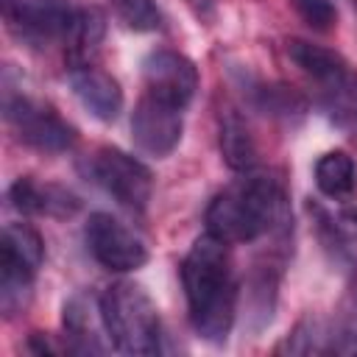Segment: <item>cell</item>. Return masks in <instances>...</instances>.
<instances>
[{"label": "cell", "instance_id": "cell-1", "mask_svg": "<svg viewBox=\"0 0 357 357\" xmlns=\"http://www.w3.org/2000/svg\"><path fill=\"white\" fill-rule=\"evenodd\" d=\"M181 284L187 315L198 337L223 343L237 315V276L229 243L209 231L201 234L181 262Z\"/></svg>", "mask_w": 357, "mask_h": 357}, {"label": "cell", "instance_id": "cell-2", "mask_svg": "<svg viewBox=\"0 0 357 357\" xmlns=\"http://www.w3.org/2000/svg\"><path fill=\"white\" fill-rule=\"evenodd\" d=\"M287 220V195L268 170H243L206 206V231L237 245L276 231Z\"/></svg>", "mask_w": 357, "mask_h": 357}, {"label": "cell", "instance_id": "cell-3", "mask_svg": "<svg viewBox=\"0 0 357 357\" xmlns=\"http://www.w3.org/2000/svg\"><path fill=\"white\" fill-rule=\"evenodd\" d=\"M100 315L112 349L123 354L151 357L162 349V321L148 290L131 279H120L100 293Z\"/></svg>", "mask_w": 357, "mask_h": 357}, {"label": "cell", "instance_id": "cell-4", "mask_svg": "<svg viewBox=\"0 0 357 357\" xmlns=\"http://www.w3.org/2000/svg\"><path fill=\"white\" fill-rule=\"evenodd\" d=\"M3 117L17 134L20 142L42 151V153H61L70 151L78 139L75 128L45 100L14 89L8 78L3 81Z\"/></svg>", "mask_w": 357, "mask_h": 357}, {"label": "cell", "instance_id": "cell-5", "mask_svg": "<svg viewBox=\"0 0 357 357\" xmlns=\"http://www.w3.org/2000/svg\"><path fill=\"white\" fill-rule=\"evenodd\" d=\"M89 178L128 212H145L153 195V173L137 156L103 145L89 156Z\"/></svg>", "mask_w": 357, "mask_h": 357}, {"label": "cell", "instance_id": "cell-6", "mask_svg": "<svg viewBox=\"0 0 357 357\" xmlns=\"http://www.w3.org/2000/svg\"><path fill=\"white\" fill-rule=\"evenodd\" d=\"M84 240L92 259L114 273H131L151 257L145 240L112 212H92L84 226Z\"/></svg>", "mask_w": 357, "mask_h": 357}, {"label": "cell", "instance_id": "cell-7", "mask_svg": "<svg viewBox=\"0 0 357 357\" xmlns=\"http://www.w3.org/2000/svg\"><path fill=\"white\" fill-rule=\"evenodd\" d=\"M184 131V109L142 92L131 112V139L134 148L145 156L165 159L176 151Z\"/></svg>", "mask_w": 357, "mask_h": 357}, {"label": "cell", "instance_id": "cell-8", "mask_svg": "<svg viewBox=\"0 0 357 357\" xmlns=\"http://www.w3.org/2000/svg\"><path fill=\"white\" fill-rule=\"evenodd\" d=\"M73 14L70 0H3L8 31L31 47H47L50 42L64 39Z\"/></svg>", "mask_w": 357, "mask_h": 357}, {"label": "cell", "instance_id": "cell-9", "mask_svg": "<svg viewBox=\"0 0 357 357\" xmlns=\"http://www.w3.org/2000/svg\"><path fill=\"white\" fill-rule=\"evenodd\" d=\"M142 78L145 89L178 109H187L198 89V70L195 64L176 50H151L142 59Z\"/></svg>", "mask_w": 357, "mask_h": 357}, {"label": "cell", "instance_id": "cell-10", "mask_svg": "<svg viewBox=\"0 0 357 357\" xmlns=\"http://www.w3.org/2000/svg\"><path fill=\"white\" fill-rule=\"evenodd\" d=\"M70 86L78 103L100 123H112L123 112V89L117 78L98 64L70 70Z\"/></svg>", "mask_w": 357, "mask_h": 357}, {"label": "cell", "instance_id": "cell-11", "mask_svg": "<svg viewBox=\"0 0 357 357\" xmlns=\"http://www.w3.org/2000/svg\"><path fill=\"white\" fill-rule=\"evenodd\" d=\"M284 53L310 81L318 84L324 98L337 92L351 73L349 61L340 53H335L332 47H324V45H312L307 39H287Z\"/></svg>", "mask_w": 357, "mask_h": 357}, {"label": "cell", "instance_id": "cell-12", "mask_svg": "<svg viewBox=\"0 0 357 357\" xmlns=\"http://www.w3.org/2000/svg\"><path fill=\"white\" fill-rule=\"evenodd\" d=\"M8 201L22 215H45V218H70L81 209V201L59 184H42L31 176H20L8 187Z\"/></svg>", "mask_w": 357, "mask_h": 357}, {"label": "cell", "instance_id": "cell-13", "mask_svg": "<svg viewBox=\"0 0 357 357\" xmlns=\"http://www.w3.org/2000/svg\"><path fill=\"white\" fill-rule=\"evenodd\" d=\"M100 335H106L103 315H100V296H86L78 293L64 304V337L70 340V351H106L100 343Z\"/></svg>", "mask_w": 357, "mask_h": 357}, {"label": "cell", "instance_id": "cell-14", "mask_svg": "<svg viewBox=\"0 0 357 357\" xmlns=\"http://www.w3.org/2000/svg\"><path fill=\"white\" fill-rule=\"evenodd\" d=\"M106 36V17L100 8H78L70 20V28L64 33V59L70 70L95 64V56L100 53Z\"/></svg>", "mask_w": 357, "mask_h": 357}, {"label": "cell", "instance_id": "cell-15", "mask_svg": "<svg viewBox=\"0 0 357 357\" xmlns=\"http://www.w3.org/2000/svg\"><path fill=\"white\" fill-rule=\"evenodd\" d=\"M220 153L226 159V165L237 173L243 170H251L257 165V145H254V137L245 126V120L234 112V109H226L220 114Z\"/></svg>", "mask_w": 357, "mask_h": 357}, {"label": "cell", "instance_id": "cell-16", "mask_svg": "<svg viewBox=\"0 0 357 357\" xmlns=\"http://www.w3.org/2000/svg\"><path fill=\"white\" fill-rule=\"evenodd\" d=\"M33 276H36L33 268H28L17 259L0 257V310L6 318L20 315L31 304Z\"/></svg>", "mask_w": 357, "mask_h": 357}, {"label": "cell", "instance_id": "cell-17", "mask_svg": "<svg viewBox=\"0 0 357 357\" xmlns=\"http://www.w3.org/2000/svg\"><path fill=\"white\" fill-rule=\"evenodd\" d=\"M357 184L354 159L346 151H326L315 162V187L326 198H346Z\"/></svg>", "mask_w": 357, "mask_h": 357}, {"label": "cell", "instance_id": "cell-18", "mask_svg": "<svg viewBox=\"0 0 357 357\" xmlns=\"http://www.w3.org/2000/svg\"><path fill=\"white\" fill-rule=\"evenodd\" d=\"M0 257H11L39 271L45 262V240L28 223H6L0 234Z\"/></svg>", "mask_w": 357, "mask_h": 357}, {"label": "cell", "instance_id": "cell-19", "mask_svg": "<svg viewBox=\"0 0 357 357\" xmlns=\"http://www.w3.org/2000/svg\"><path fill=\"white\" fill-rule=\"evenodd\" d=\"M329 351L357 354V282L340 298L329 324Z\"/></svg>", "mask_w": 357, "mask_h": 357}, {"label": "cell", "instance_id": "cell-20", "mask_svg": "<svg viewBox=\"0 0 357 357\" xmlns=\"http://www.w3.org/2000/svg\"><path fill=\"white\" fill-rule=\"evenodd\" d=\"M324 351H329V326L315 315H304L276 346V354H324Z\"/></svg>", "mask_w": 357, "mask_h": 357}, {"label": "cell", "instance_id": "cell-21", "mask_svg": "<svg viewBox=\"0 0 357 357\" xmlns=\"http://www.w3.org/2000/svg\"><path fill=\"white\" fill-rule=\"evenodd\" d=\"M257 103L268 112V114H276V117H290V114H304L307 112V100L296 92V89H287L282 84H262L257 89Z\"/></svg>", "mask_w": 357, "mask_h": 357}, {"label": "cell", "instance_id": "cell-22", "mask_svg": "<svg viewBox=\"0 0 357 357\" xmlns=\"http://www.w3.org/2000/svg\"><path fill=\"white\" fill-rule=\"evenodd\" d=\"M120 20L134 31H153L159 28V8L156 0H114Z\"/></svg>", "mask_w": 357, "mask_h": 357}, {"label": "cell", "instance_id": "cell-23", "mask_svg": "<svg viewBox=\"0 0 357 357\" xmlns=\"http://www.w3.org/2000/svg\"><path fill=\"white\" fill-rule=\"evenodd\" d=\"M296 14L315 31H332L337 22V8L332 0H290Z\"/></svg>", "mask_w": 357, "mask_h": 357}, {"label": "cell", "instance_id": "cell-24", "mask_svg": "<svg viewBox=\"0 0 357 357\" xmlns=\"http://www.w3.org/2000/svg\"><path fill=\"white\" fill-rule=\"evenodd\" d=\"M349 218H351V223L357 226V209H351V215H349Z\"/></svg>", "mask_w": 357, "mask_h": 357}]
</instances>
